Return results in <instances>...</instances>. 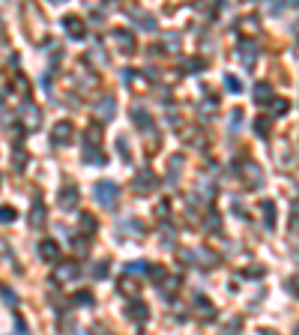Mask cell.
<instances>
[{"mask_svg": "<svg viewBox=\"0 0 299 335\" xmlns=\"http://www.w3.org/2000/svg\"><path fill=\"white\" fill-rule=\"evenodd\" d=\"M39 252H42V258H45V261H57V255H60V252H57V246H54L51 240H45Z\"/></svg>", "mask_w": 299, "mask_h": 335, "instance_id": "3957f363", "label": "cell"}, {"mask_svg": "<svg viewBox=\"0 0 299 335\" xmlns=\"http://www.w3.org/2000/svg\"><path fill=\"white\" fill-rule=\"evenodd\" d=\"M132 318H135V321L147 318V309H141V306H132Z\"/></svg>", "mask_w": 299, "mask_h": 335, "instance_id": "8992f818", "label": "cell"}, {"mask_svg": "<svg viewBox=\"0 0 299 335\" xmlns=\"http://www.w3.org/2000/svg\"><path fill=\"white\" fill-rule=\"evenodd\" d=\"M69 138H72V123H57L54 132H51V141L54 144H66Z\"/></svg>", "mask_w": 299, "mask_h": 335, "instance_id": "7a4b0ae2", "label": "cell"}, {"mask_svg": "<svg viewBox=\"0 0 299 335\" xmlns=\"http://www.w3.org/2000/svg\"><path fill=\"white\" fill-rule=\"evenodd\" d=\"M285 108H288V105H285V102H273V111H276V114H282V111H285Z\"/></svg>", "mask_w": 299, "mask_h": 335, "instance_id": "52a82bcc", "label": "cell"}, {"mask_svg": "<svg viewBox=\"0 0 299 335\" xmlns=\"http://www.w3.org/2000/svg\"><path fill=\"white\" fill-rule=\"evenodd\" d=\"M255 99H258L261 105L273 102V99H270V84H258V87H255Z\"/></svg>", "mask_w": 299, "mask_h": 335, "instance_id": "277c9868", "label": "cell"}, {"mask_svg": "<svg viewBox=\"0 0 299 335\" xmlns=\"http://www.w3.org/2000/svg\"><path fill=\"white\" fill-rule=\"evenodd\" d=\"M117 195V186L114 183H96V198H99V204H105V207H114V198Z\"/></svg>", "mask_w": 299, "mask_h": 335, "instance_id": "6da1fadb", "label": "cell"}, {"mask_svg": "<svg viewBox=\"0 0 299 335\" xmlns=\"http://www.w3.org/2000/svg\"><path fill=\"white\" fill-rule=\"evenodd\" d=\"M66 27H69V33H72L75 39H81V36H84V27H81V21H78V18H66Z\"/></svg>", "mask_w": 299, "mask_h": 335, "instance_id": "5b68a950", "label": "cell"}]
</instances>
